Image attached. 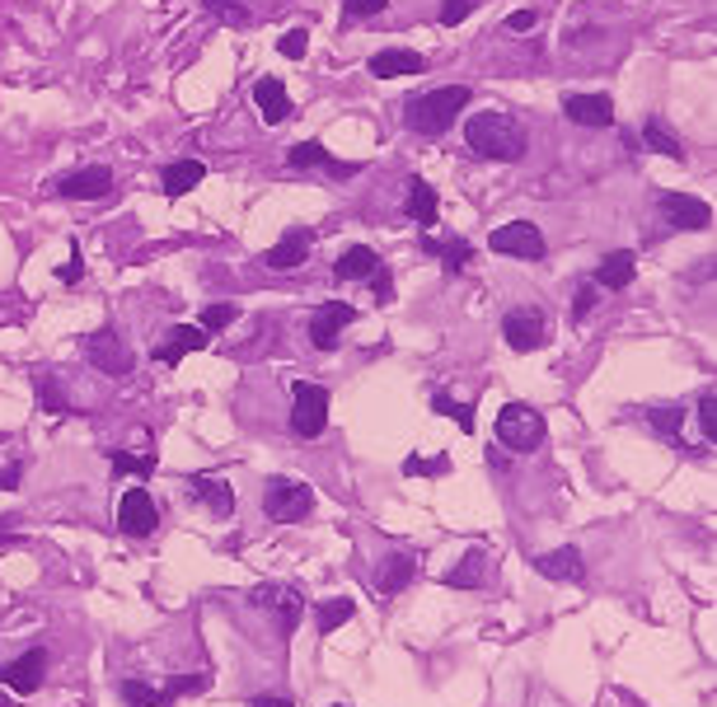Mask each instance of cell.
<instances>
[{
    "label": "cell",
    "instance_id": "obj_1",
    "mask_svg": "<svg viewBox=\"0 0 717 707\" xmlns=\"http://www.w3.org/2000/svg\"><path fill=\"white\" fill-rule=\"evenodd\" d=\"M464 141H469V150L474 155H483V160H502V165L526 160V150H530L526 127H520L516 117H506V113H493V109L464 122Z\"/></svg>",
    "mask_w": 717,
    "mask_h": 707
},
{
    "label": "cell",
    "instance_id": "obj_2",
    "mask_svg": "<svg viewBox=\"0 0 717 707\" xmlns=\"http://www.w3.org/2000/svg\"><path fill=\"white\" fill-rule=\"evenodd\" d=\"M469 103H474V90H469V85H441V90L413 94L408 109H404V122L417 136H446Z\"/></svg>",
    "mask_w": 717,
    "mask_h": 707
},
{
    "label": "cell",
    "instance_id": "obj_3",
    "mask_svg": "<svg viewBox=\"0 0 717 707\" xmlns=\"http://www.w3.org/2000/svg\"><path fill=\"white\" fill-rule=\"evenodd\" d=\"M291 431L305 440H320L328 431V389L301 380L291 389Z\"/></svg>",
    "mask_w": 717,
    "mask_h": 707
},
{
    "label": "cell",
    "instance_id": "obj_4",
    "mask_svg": "<svg viewBox=\"0 0 717 707\" xmlns=\"http://www.w3.org/2000/svg\"><path fill=\"white\" fill-rule=\"evenodd\" d=\"M497 440L516 454L539 450L545 446V417H539L535 408H526V403H506V408L497 413Z\"/></svg>",
    "mask_w": 717,
    "mask_h": 707
},
{
    "label": "cell",
    "instance_id": "obj_5",
    "mask_svg": "<svg viewBox=\"0 0 717 707\" xmlns=\"http://www.w3.org/2000/svg\"><path fill=\"white\" fill-rule=\"evenodd\" d=\"M264 510H268V520H277V525H295V520H305L314 510V492L301 479H268Z\"/></svg>",
    "mask_w": 717,
    "mask_h": 707
},
{
    "label": "cell",
    "instance_id": "obj_6",
    "mask_svg": "<svg viewBox=\"0 0 717 707\" xmlns=\"http://www.w3.org/2000/svg\"><path fill=\"white\" fill-rule=\"evenodd\" d=\"M488 249L502 254V258H526V262H539L549 254V244L545 235H539V225L535 221H506L497 225L493 235H488Z\"/></svg>",
    "mask_w": 717,
    "mask_h": 707
},
{
    "label": "cell",
    "instance_id": "obj_7",
    "mask_svg": "<svg viewBox=\"0 0 717 707\" xmlns=\"http://www.w3.org/2000/svg\"><path fill=\"white\" fill-rule=\"evenodd\" d=\"M85 357H90V366L103 370V375H132V366H136L132 347L122 343L113 328L90 333V338H85Z\"/></svg>",
    "mask_w": 717,
    "mask_h": 707
},
{
    "label": "cell",
    "instance_id": "obj_8",
    "mask_svg": "<svg viewBox=\"0 0 717 707\" xmlns=\"http://www.w3.org/2000/svg\"><path fill=\"white\" fill-rule=\"evenodd\" d=\"M502 338H506V347H512V351H539L549 343V324H545V314H539L535 305H520V310H512L502 319Z\"/></svg>",
    "mask_w": 717,
    "mask_h": 707
},
{
    "label": "cell",
    "instance_id": "obj_9",
    "mask_svg": "<svg viewBox=\"0 0 717 707\" xmlns=\"http://www.w3.org/2000/svg\"><path fill=\"white\" fill-rule=\"evenodd\" d=\"M117 525H122V535H132V539H146V535H155V529H160V506L150 502L146 487L122 492V502H117Z\"/></svg>",
    "mask_w": 717,
    "mask_h": 707
},
{
    "label": "cell",
    "instance_id": "obj_10",
    "mask_svg": "<svg viewBox=\"0 0 717 707\" xmlns=\"http://www.w3.org/2000/svg\"><path fill=\"white\" fill-rule=\"evenodd\" d=\"M61 198H71V202H103L113 192V169L109 165H85L76 173H66V179L57 183Z\"/></svg>",
    "mask_w": 717,
    "mask_h": 707
},
{
    "label": "cell",
    "instance_id": "obj_11",
    "mask_svg": "<svg viewBox=\"0 0 717 707\" xmlns=\"http://www.w3.org/2000/svg\"><path fill=\"white\" fill-rule=\"evenodd\" d=\"M347 324H357V310L343 305V300H328V305H320V310L310 314V343L320 347V351H334L338 347V333Z\"/></svg>",
    "mask_w": 717,
    "mask_h": 707
},
{
    "label": "cell",
    "instance_id": "obj_12",
    "mask_svg": "<svg viewBox=\"0 0 717 707\" xmlns=\"http://www.w3.org/2000/svg\"><path fill=\"white\" fill-rule=\"evenodd\" d=\"M661 216L671 221V229H708L713 225V206L704 198H694V192H666L661 198Z\"/></svg>",
    "mask_w": 717,
    "mask_h": 707
},
{
    "label": "cell",
    "instance_id": "obj_13",
    "mask_svg": "<svg viewBox=\"0 0 717 707\" xmlns=\"http://www.w3.org/2000/svg\"><path fill=\"white\" fill-rule=\"evenodd\" d=\"M43 675H47V651L43 647H33V651H24V656L0 665V684H10V694H33V688L43 684Z\"/></svg>",
    "mask_w": 717,
    "mask_h": 707
},
{
    "label": "cell",
    "instance_id": "obj_14",
    "mask_svg": "<svg viewBox=\"0 0 717 707\" xmlns=\"http://www.w3.org/2000/svg\"><path fill=\"white\" fill-rule=\"evenodd\" d=\"M563 117L576 127H615V103H609V94H568Z\"/></svg>",
    "mask_w": 717,
    "mask_h": 707
},
{
    "label": "cell",
    "instance_id": "obj_15",
    "mask_svg": "<svg viewBox=\"0 0 717 707\" xmlns=\"http://www.w3.org/2000/svg\"><path fill=\"white\" fill-rule=\"evenodd\" d=\"M202 347H212V333H202L198 324H179V328L165 333L160 347H155V361H160V366H179L183 357H192V351H202Z\"/></svg>",
    "mask_w": 717,
    "mask_h": 707
},
{
    "label": "cell",
    "instance_id": "obj_16",
    "mask_svg": "<svg viewBox=\"0 0 717 707\" xmlns=\"http://www.w3.org/2000/svg\"><path fill=\"white\" fill-rule=\"evenodd\" d=\"M427 70V57L413 47H384L371 57V76L376 80H404V76H423Z\"/></svg>",
    "mask_w": 717,
    "mask_h": 707
},
{
    "label": "cell",
    "instance_id": "obj_17",
    "mask_svg": "<svg viewBox=\"0 0 717 707\" xmlns=\"http://www.w3.org/2000/svg\"><path fill=\"white\" fill-rule=\"evenodd\" d=\"M287 165L291 169H324V173H334V179H352V173H361V165H338L320 141H295V146L287 150Z\"/></svg>",
    "mask_w": 717,
    "mask_h": 707
},
{
    "label": "cell",
    "instance_id": "obj_18",
    "mask_svg": "<svg viewBox=\"0 0 717 707\" xmlns=\"http://www.w3.org/2000/svg\"><path fill=\"white\" fill-rule=\"evenodd\" d=\"M310 249H314V229H301V225H295V229H287V235L272 244L264 262H268L272 272H291V268H301V262L310 258Z\"/></svg>",
    "mask_w": 717,
    "mask_h": 707
},
{
    "label": "cell",
    "instance_id": "obj_19",
    "mask_svg": "<svg viewBox=\"0 0 717 707\" xmlns=\"http://www.w3.org/2000/svg\"><path fill=\"white\" fill-rule=\"evenodd\" d=\"M254 103H258V117H264L268 127H282V122L291 117L287 80H277V76H258V85H254Z\"/></svg>",
    "mask_w": 717,
    "mask_h": 707
},
{
    "label": "cell",
    "instance_id": "obj_20",
    "mask_svg": "<svg viewBox=\"0 0 717 707\" xmlns=\"http://www.w3.org/2000/svg\"><path fill=\"white\" fill-rule=\"evenodd\" d=\"M254 605H272L287 632H295V628H301V618H305V595L291 591V586H258L254 591Z\"/></svg>",
    "mask_w": 717,
    "mask_h": 707
},
{
    "label": "cell",
    "instance_id": "obj_21",
    "mask_svg": "<svg viewBox=\"0 0 717 707\" xmlns=\"http://www.w3.org/2000/svg\"><path fill=\"white\" fill-rule=\"evenodd\" d=\"M417 576V553H390L376 568V591L380 595H399Z\"/></svg>",
    "mask_w": 717,
    "mask_h": 707
},
{
    "label": "cell",
    "instance_id": "obj_22",
    "mask_svg": "<svg viewBox=\"0 0 717 707\" xmlns=\"http://www.w3.org/2000/svg\"><path fill=\"white\" fill-rule=\"evenodd\" d=\"M634 272H638L634 249H615V254H605V258H601V268H596V287H605V291H624V287H634Z\"/></svg>",
    "mask_w": 717,
    "mask_h": 707
},
{
    "label": "cell",
    "instance_id": "obj_23",
    "mask_svg": "<svg viewBox=\"0 0 717 707\" xmlns=\"http://www.w3.org/2000/svg\"><path fill=\"white\" fill-rule=\"evenodd\" d=\"M188 487L198 492V502L212 510V516H235V492H231V483H221V479H206V473H192L188 479Z\"/></svg>",
    "mask_w": 717,
    "mask_h": 707
},
{
    "label": "cell",
    "instance_id": "obj_24",
    "mask_svg": "<svg viewBox=\"0 0 717 707\" xmlns=\"http://www.w3.org/2000/svg\"><path fill=\"white\" fill-rule=\"evenodd\" d=\"M380 268L384 262H380V254L371 249V244H352V249H343V258L334 262V272L343 281H371Z\"/></svg>",
    "mask_w": 717,
    "mask_h": 707
},
{
    "label": "cell",
    "instance_id": "obj_25",
    "mask_svg": "<svg viewBox=\"0 0 717 707\" xmlns=\"http://www.w3.org/2000/svg\"><path fill=\"white\" fill-rule=\"evenodd\" d=\"M417 249H423V254H436V258H441V268L450 272V277H460L464 268H469V258H474V244H469V239H432V235H423V239H417Z\"/></svg>",
    "mask_w": 717,
    "mask_h": 707
},
{
    "label": "cell",
    "instance_id": "obj_26",
    "mask_svg": "<svg viewBox=\"0 0 717 707\" xmlns=\"http://www.w3.org/2000/svg\"><path fill=\"white\" fill-rule=\"evenodd\" d=\"M535 568H539V576H549V581H586L582 548H558V553H545Z\"/></svg>",
    "mask_w": 717,
    "mask_h": 707
},
{
    "label": "cell",
    "instance_id": "obj_27",
    "mask_svg": "<svg viewBox=\"0 0 717 707\" xmlns=\"http://www.w3.org/2000/svg\"><path fill=\"white\" fill-rule=\"evenodd\" d=\"M206 179V165L202 160H173L160 169V188H165V198H183V192H192Z\"/></svg>",
    "mask_w": 717,
    "mask_h": 707
},
{
    "label": "cell",
    "instance_id": "obj_28",
    "mask_svg": "<svg viewBox=\"0 0 717 707\" xmlns=\"http://www.w3.org/2000/svg\"><path fill=\"white\" fill-rule=\"evenodd\" d=\"M408 216L417 221V225H436V216H441V198H436V188L427 183V179H417V173H413V179H408Z\"/></svg>",
    "mask_w": 717,
    "mask_h": 707
},
{
    "label": "cell",
    "instance_id": "obj_29",
    "mask_svg": "<svg viewBox=\"0 0 717 707\" xmlns=\"http://www.w3.org/2000/svg\"><path fill=\"white\" fill-rule=\"evenodd\" d=\"M488 568H493V558H488L483 548H474V553H469L460 568L446 572V586H450V591H479L483 581H488Z\"/></svg>",
    "mask_w": 717,
    "mask_h": 707
},
{
    "label": "cell",
    "instance_id": "obj_30",
    "mask_svg": "<svg viewBox=\"0 0 717 707\" xmlns=\"http://www.w3.org/2000/svg\"><path fill=\"white\" fill-rule=\"evenodd\" d=\"M642 146L657 150V155H666V160H685V146H680V136L661 117H647L642 122Z\"/></svg>",
    "mask_w": 717,
    "mask_h": 707
},
{
    "label": "cell",
    "instance_id": "obj_31",
    "mask_svg": "<svg viewBox=\"0 0 717 707\" xmlns=\"http://www.w3.org/2000/svg\"><path fill=\"white\" fill-rule=\"evenodd\" d=\"M432 408L441 417H455V427H460L464 436L474 431V403H455L450 394H432Z\"/></svg>",
    "mask_w": 717,
    "mask_h": 707
},
{
    "label": "cell",
    "instance_id": "obj_32",
    "mask_svg": "<svg viewBox=\"0 0 717 707\" xmlns=\"http://www.w3.org/2000/svg\"><path fill=\"white\" fill-rule=\"evenodd\" d=\"M352 599H347V595H338V599H324V605H320V632H324V638H328V632H334V628H343L347 624V618H352Z\"/></svg>",
    "mask_w": 717,
    "mask_h": 707
},
{
    "label": "cell",
    "instance_id": "obj_33",
    "mask_svg": "<svg viewBox=\"0 0 717 707\" xmlns=\"http://www.w3.org/2000/svg\"><path fill=\"white\" fill-rule=\"evenodd\" d=\"M239 319V305H231V300H221V305H206L202 310V333H221V328H231Z\"/></svg>",
    "mask_w": 717,
    "mask_h": 707
},
{
    "label": "cell",
    "instance_id": "obj_34",
    "mask_svg": "<svg viewBox=\"0 0 717 707\" xmlns=\"http://www.w3.org/2000/svg\"><path fill=\"white\" fill-rule=\"evenodd\" d=\"M109 469H113V473H142V479H150V473H155V454H132V450H117Z\"/></svg>",
    "mask_w": 717,
    "mask_h": 707
},
{
    "label": "cell",
    "instance_id": "obj_35",
    "mask_svg": "<svg viewBox=\"0 0 717 707\" xmlns=\"http://www.w3.org/2000/svg\"><path fill=\"white\" fill-rule=\"evenodd\" d=\"M122 698L127 707H160V688H150L146 680H122Z\"/></svg>",
    "mask_w": 717,
    "mask_h": 707
},
{
    "label": "cell",
    "instance_id": "obj_36",
    "mask_svg": "<svg viewBox=\"0 0 717 707\" xmlns=\"http://www.w3.org/2000/svg\"><path fill=\"white\" fill-rule=\"evenodd\" d=\"M698 427H704V440L713 450V440H717V394H713V384L698 394Z\"/></svg>",
    "mask_w": 717,
    "mask_h": 707
},
{
    "label": "cell",
    "instance_id": "obj_37",
    "mask_svg": "<svg viewBox=\"0 0 717 707\" xmlns=\"http://www.w3.org/2000/svg\"><path fill=\"white\" fill-rule=\"evenodd\" d=\"M206 10L216 14V20H225V24H249V10H244V0H202Z\"/></svg>",
    "mask_w": 717,
    "mask_h": 707
},
{
    "label": "cell",
    "instance_id": "obj_38",
    "mask_svg": "<svg viewBox=\"0 0 717 707\" xmlns=\"http://www.w3.org/2000/svg\"><path fill=\"white\" fill-rule=\"evenodd\" d=\"M277 52H282L287 61H301L305 52H310V33H305V29H287L282 43H277Z\"/></svg>",
    "mask_w": 717,
    "mask_h": 707
},
{
    "label": "cell",
    "instance_id": "obj_39",
    "mask_svg": "<svg viewBox=\"0 0 717 707\" xmlns=\"http://www.w3.org/2000/svg\"><path fill=\"white\" fill-rule=\"evenodd\" d=\"M647 417H652V427H657L661 436H666V440H680V417H685V413H680L675 403H671V408H652Z\"/></svg>",
    "mask_w": 717,
    "mask_h": 707
},
{
    "label": "cell",
    "instance_id": "obj_40",
    "mask_svg": "<svg viewBox=\"0 0 717 707\" xmlns=\"http://www.w3.org/2000/svg\"><path fill=\"white\" fill-rule=\"evenodd\" d=\"M404 473H413V479H436V473H450V459H404Z\"/></svg>",
    "mask_w": 717,
    "mask_h": 707
},
{
    "label": "cell",
    "instance_id": "obj_41",
    "mask_svg": "<svg viewBox=\"0 0 717 707\" xmlns=\"http://www.w3.org/2000/svg\"><path fill=\"white\" fill-rule=\"evenodd\" d=\"M479 10V0H446L441 5V24H464Z\"/></svg>",
    "mask_w": 717,
    "mask_h": 707
},
{
    "label": "cell",
    "instance_id": "obj_42",
    "mask_svg": "<svg viewBox=\"0 0 717 707\" xmlns=\"http://www.w3.org/2000/svg\"><path fill=\"white\" fill-rule=\"evenodd\" d=\"M347 5V20H371V14H380L390 0H343Z\"/></svg>",
    "mask_w": 717,
    "mask_h": 707
},
{
    "label": "cell",
    "instance_id": "obj_43",
    "mask_svg": "<svg viewBox=\"0 0 717 707\" xmlns=\"http://www.w3.org/2000/svg\"><path fill=\"white\" fill-rule=\"evenodd\" d=\"M57 277L66 281V287H80V277H85V262H80V249H71V258L57 268Z\"/></svg>",
    "mask_w": 717,
    "mask_h": 707
},
{
    "label": "cell",
    "instance_id": "obj_44",
    "mask_svg": "<svg viewBox=\"0 0 717 707\" xmlns=\"http://www.w3.org/2000/svg\"><path fill=\"white\" fill-rule=\"evenodd\" d=\"M591 305H596V287H582V291H576V300H572V319L582 324L591 314Z\"/></svg>",
    "mask_w": 717,
    "mask_h": 707
},
{
    "label": "cell",
    "instance_id": "obj_45",
    "mask_svg": "<svg viewBox=\"0 0 717 707\" xmlns=\"http://www.w3.org/2000/svg\"><path fill=\"white\" fill-rule=\"evenodd\" d=\"M20 479H24V464H20V459H10V464L0 469V492H14V487H20Z\"/></svg>",
    "mask_w": 717,
    "mask_h": 707
},
{
    "label": "cell",
    "instance_id": "obj_46",
    "mask_svg": "<svg viewBox=\"0 0 717 707\" xmlns=\"http://www.w3.org/2000/svg\"><path fill=\"white\" fill-rule=\"evenodd\" d=\"M506 29H512V33H530V29H535V10H516V14H506Z\"/></svg>",
    "mask_w": 717,
    "mask_h": 707
},
{
    "label": "cell",
    "instance_id": "obj_47",
    "mask_svg": "<svg viewBox=\"0 0 717 707\" xmlns=\"http://www.w3.org/2000/svg\"><path fill=\"white\" fill-rule=\"evenodd\" d=\"M249 707H295L291 698H277V694H258V698H249Z\"/></svg>",
    "mask_w": 717,
    "mask_h": 707
},
{
    "label": "cell",
    "instance_id": "obj_48",
    "mask_svg": "<svg viewBox=\"0 0 717 707\" xmlns=\"http://www.w3.org/2000/svg\"><path fill=\"white\" fill-rule=\"evenodd\" d=\"M0 707H10V698H0Z\"/></svg>",
    "mask_w": 717,
    "mask_h": 707
},
{
    "label": "cell",
    "instance_id": "obj_49",
    "mask_svg": "<svg viewBox=\"0 0 717 707\" xmlns=\"http://www.w3.org/2000/svg\"><path fill=\"white\" fill-rule=\"evenodd\" d=\"M334 707H343V703H334Z\"/></svg>",
    "mask_w": 717,
    "mask_h": 707
}]
</instances>
